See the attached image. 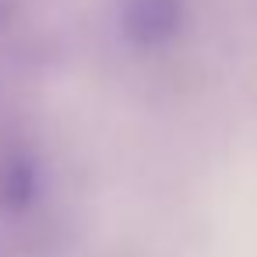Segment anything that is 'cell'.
<instances>
[{"label":"cell","instance_id":"obj_1","mask_svg":"<svg viewBox=\"0 0 257 257\" xmlns=\"http://www.w3.org/2000/svg\"><path fill=\"white\" fill-rule=\"evenodd\" d=\"M46 187V169L39 148L25 134L0 138V215H25L39 204Z\"/></svg>","mask_w":257,"mask_h":257},{"label":"cell","instance_id":"obj_2","mask_svg":"<svg viewBox=\"0 0 257 257\" xmlns=\"http://www.w3.org/2000/svg\"><path fill=\"white\" fill-rule=\"evenodd\" d=\"M120 32L138 46H155L176 29V0H120Z\"/></svg>","mask_w":257,"mask_h":257},{"label":"cell","instance_id":"obj_3","mask_svg":"<svg viewBox=\"0 0 257 257\" xmlns=\"http://www.w3.org/2000/svg\"><path fill=\"white\" fill-rule=\"evenodd\" d=\"M11 11H15V0H0V25L11 18Z\"/></svg>","mask_w":257,"mask_h":257}]
</instances>
